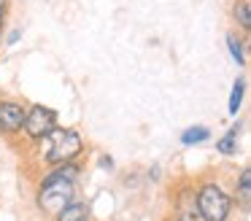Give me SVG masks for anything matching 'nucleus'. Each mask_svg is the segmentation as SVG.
Masks as SVG:
<instances>
[{
	"mask_svg": "<svg viewBox=\"0 0 251 221\" xmlns=\"http://www.w3.org/2000/svg\"><path fill=\"white\" fill-rule=\"evenodd\" d=\"M38 148V159L44 162L46 167H60V165H71V162H78V156L84 154L87 143H84L81 132L73 127H54L49 135L35 143Z\"/></svg>",
	"mask_w": 251,
	"mask_h": 221,
	"instance_id": "f03ea898",
	"label": "nucleus"
},
{
	"mask_svg": "<svg viewBox=\"0 0 251 221\" xmlns=\"http://www.w3.org/2000/svg\"><path fill=\"white\" fill-rule=\"evenodd\" d=\"M100 167H105V170H111V167H114V159H111V156H103V159H100Z\"/></svg>",
	"mask_w": 251,
	"mask_h": 221,
	"instance_id": "2eb2a0df",
	"label": "nucleus"
},
{
	"mask_svg": "<svg viewBox=\"0 0 251 221\" xmlns=\"http://www.w3.org/2000/svg\"><path fill=\"white\" fill-rule=\"evenodd\" d=\"M176 210H178L181 221H200L197 216V202H195V186H184L181 192H176Z\"/></svg>",
	"mask_w": 251,
	"mask_h": 221,
	"instance_id": "423d86ee",
	"label": "nucleus"
},
{
	"mask_svg": "<svg viewBox=\"0 0 251 221\" xmlns=\"http://www.w3.org/2000/svg\"><path fill=\"white\" fill-rule=\"evenodd\" d=\"M238 132H240V122L235 124V127L229 129L222 140H216V151H219V154H224V156L238 154Z\"/></svg>",
	"mask_w": 251,
	"mask_h": 221,
	"instance_id": "9d476101",
	"label": "nucleus"
},
{
	"mask_svg": "<svg viewBox=\"0 0 251 221\" xmlns=\"http://www.w3.org/2000/svg\"><path fill=\"white\" fill-rule=\"evenodd\" d=\"M227 46H229V54H232L235 62H238V65H246L243 41H238V35H235V32H229V35H227Z\"/></svg>",
	"mask_w": 251,
	"mask_h": 221,
	"instance_id": "ddd939ff",
	"label": "nucleus"
},
{
	"mask_svg": "<svg viewBox=\"0 0 251 221\" xmlns=\"http://www.w3.org/2000/svg\"><path fill=\"white\" fill-rule=\"evenodd\" d=\"M8 14V0H0V19H6Z\"/></svg>",
	"mask_w": 251,
	"mask_h": 221,
	"instance_id": "dca6fc26",
	"label": "nucleus"
},
{
	"mask_svg": "<svg viewBox=\"0 0 251 221\" xmlns=\"http://www.w3.org/2000/svg\"><path fill=\"white\" fill-rule=\"evenodd\" d=\"M25 113H27V105H25V102L11 100V97H0V135L6 140L17 138V135L22 132Z\"/></svg>",
	"mask_w": 251,
	"mask_h": 221,
	"instance_id": "39448f33",
	"label": "nucleus"
},
{
	"mask_svg": "<svg viewBox=\"0 0 251 221\" xmlns=\"http://www.w3.org/2000/svg\"><path fill=\"white\" fill-rule=\"evenodd\" d=\"M81 172L78 162L60 167H49V172H44L35 192V205L44 216H57L65 205H71L76 199V178Z\"/></svg>",
	"mask_w": 251,
	"mask_h": 221,
	"instance_id": "f257e3e1",
	"label": "nucleus"
},
{
	"mask_svg": "<svg viewBox=\"0 0 251 221\" xmlns=\"http://www.w3.org/2000/svg\"><path fill=\"white\" fill-rule=\"evenodd\" d=\"M235 199H240V205L249 208V202H251V170H249V167L240 170L238 186H235Z\"/></svg>",
	"mask_w": 251,
	"mask_h": 221,
	"instance_id": "1a4fd4ad",
	"label": "nucleus"
},
{
	"mask_svg": "<svg viewBox=\"0 0 251 221\" xmlns=\"http://www.w3.org/2000/svg\"><path fill=\"white\" fill-rule=\"evenodd\" d=\"M195 202L200 221H227L232 210V194L219 181H202L195 189Z\"/></svg>",
	"mask_w": 251,
	"mask_h": 221,
	"instance_id": "7ed1b4c3",
	"label": "nucleus"
},
{
	"mask_svg": "<svg viewBox=\"0 0 251 221\" xmlns=\"http://www.w3.org/2000/svg\"><path fill=\"white\" fill-rule=\"evenodd\" d=\"M232 19L238 22V27L243 32L251 30V3L249 0H235L232 3Z\"/></svg>",
	"mask_w": 251,
	"mask_h": 221,
	"instance_id": "6e6552de",
	"label": "nucleus"
},
{
	"mask_svg": "<svg viewBox=\"0 0 251 221\" xmlns=\"http://www.w3.org/2000/svg\"><path fill=\"white\" fill-rule=\"evenodd\" d=\"M54 221H92V210H89L87 202L73 199L71 205H65V208L54 216Z\"/></svg>",
	"mask_w": 251,
	"mask_h": 221,
	"instance_id": "0eeeda50",
	"label": "nucleus"
},
{
	"mask_svg": "<svg viewBox=\"0 0 251 221\" xmlns=\"http://www.w3.org/2000/svg\"><path fill=\"white\" fill-rule=\"evenodd\" d=\"M54 127H57V111L49 108V105L35 102V105H30L27 113H25L22 135L30 140V143H38V140L44 138V135H49Z\"/></svg>",
	"mask_w": 251,
	"mask_h": 221,
	"instance_id": "20e7f679",
	"label": "nucleus"
},
{
	"mask_svg": "<svg viewBox=\"0 0 251 221\" xmlns=\"http://www.w3.org/2000/svg\"><path fill=\"white\" fill-rule=\"evenodd\" d=\"M19 38H22V30H11V32H8V38H6V43H8V46H14Z\"/></svg>",
	"mask_w": 251,
	"mask_h": 221,
	"instance_id": "4468645a",
	"label": "nucleus"
},
{
	"mask_svg": "<svg viewBox=\"0 0 251 221\" xmlns=\"http://www.w3.org/2000/svg\"><path fill=\"white\" fill-rule=\"evenodd\" d=\"M211 138V129L202 127V124H197V127H189L181 132V143L184 146H197V143H205V140Z\"/></svg>",
	"mask_w": 251,
	"mask_h": 221,
	"instance_id": "9b49d317",
	"label": "nucleus"
},
{
	"mask_svg": "<svg viewBox=\"0 0 251 221\" xmlns=\"http://www.w3.org/2000/svg\"><path fill=\"white\" fill-rule=\"evenodd\" d=\"M243 95H246V78H235V84H232V95H229V105H227L232 116H238L240 102H243Z\"/></svg>",
	"mask_w": 251,
	"mask_h": 221,
	"instance_id": "f8f14e48",
	"label": "nucleus"
},
{
	"mask_svg": "<svg viewBox=\"0 0 251 221\" xmlns=\"http://www.w3.org/2000/svg\"><path fill=\"white\" fill-rule=\"evenodd\" d=\"M170 221H181V219H170Z\"/></svg>",
	"mask_w": 251,
	"mask_h": 221,
	"instance_id": "a211bd4d",
	"label": "nucleus"
},
{
	"mask_svg": "<svg viewBox=\"0 0 251 221\" xmlns=\"http://www.w3.org/2000/svg\"><path fill=\"white\" fill-rule=\"evenodd\" d=\"M3 25H6V19H0V32H3Z\"/></svg>",
	"mask_w": 251,
	"mask_h": 221,
	"instance_id": "f3484780",
	"label": "nucleus"
}]
</instances>
